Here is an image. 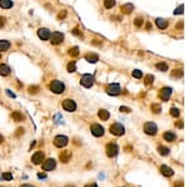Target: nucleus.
<instances>
[{
  "label": "nucleus",
  "instance_id": "f257e3e1",
  "mask_svg": "<svg viewBox=\"0 0 188 187\" xmlns=\"http://www.w3.org/2000/svg\"><path fill=\"white\" fill-rule=\"evenodd\" d=\"M49 89L52 90L53 93H55V94H62V93H64V90H65V85H64V83H62L60 81L55 79V81L50 82Z\"/></svg>",
  "mask_w": 188,
  "mask_h": 187
},
{
  "label": "nucleus",
  "instance_id": "f03ea898",
  "mask_svg": "<svg viewBox=\"0 0 188 187\" xmlns=\"http://www.w3.org/2000/svg\"><path fill=\"white\" fill-rule=\"evenodd\" d=\"M80 84L83 87H85V88H90L94 84V77L92 74H84L80 78Z\"/></svg>",
  "mask_w": 188,
  "mask_h": 187
},
{
  "label": "nucleus",
  "instance_id": "7ed1b4c3",
  "mask_svg": "<svg viewBox=\"0 0 188 187\" xmlns=\"http://www.w3.org/2000/svg\"><path fill=\"white\" fill-rule=\"evenodd\" d=\"M106 152H107V156L110 157V158H112V157H115L117 155H118V152H119L118 144H117V143H109V144H107Z\"/></svg>",
  "mask_w": 188,
  "mask_h": 187
},
{
  "label": "nucleus",
  "instance_id": "20e7f679",
  "mask_svg": "<svg viewBox=\"0 0 188 187\" xmlns=\"http://www.w3.org/2000/svg\"><path fill=\"white\" fill-rule=\"evenodd\" d=\"M62 107H63V109L66 112H75V109H77V103H75L73 99H64L62 103Z\"/></svg>",
  "mask_w": 188,
  "mask_h": 187
},
{
  "label": "nucleus",
  "instance_id": "39448f33",
  "mask_svg": "<svg viewBox=\"0 0 188 187\" xmlns=\"http://www.w3.org/2000/svg\"><path fill=\"white\" fill-rule=\"evenodd\" d=\"M50 43H52L53 45H58L60 44L63 40H64V34L60 32H54L53 34H50Z\"/></svg>",
  "mask_w": 188,
  "mask_h": 187
},
{
  "label": "nucleus",
  "instance_id": "423d86ee",
  "mask_svg": "<svg viewBox=\"0 0 188 187\" xmlns=\"http://www.w3.org/2000/svg\"><path fill=\"white\" fill-rule=\"evenodd\" d=\"M124 127L122 126L120 123H114L110 126V133L114 134V136H123L124 134Z\"/></svg>",
  "mask_w": 188,
  "mask_h": 187
},
{
  "label": "nucleus",
  "instance_id": "0eeeda50",
  "mask_svg": "<svg viewBox=\"0 0 188 187\" xmlns=\"http://www.w3.org/2000/svg\"><path fill=\"white\" fill-rule=\"evenodd\" d=\"M54 144H55V147L58 148H63V147H65L66 144H68V137L66 136H57L55 138H54Z\"/></svg>",
  "mask_w": 188,
  "mask_h": 187
},
{
  "label": "nucleus",
  "instance_id": "6e6552de",
  "mask_svg": "<svg viewBox=\"0 0 188 187\" xmlns=\"http://www.w3.org/2000/svg\"><path fill=\"white\" fill-rule=\"evenodd\" d=\"M120 85L118 84V83H112V84H109L107 87V93L109 95H118L120 94Z\"/></svg>",
  "mask_w": 188,
  "mask_h": 187
},
{
  "label": "nucleus",
  "instance_id": "1a4fd4ad",
  "mask_svg": "<svg viewBox=\"0 0 188 187\" xmlns=\"http://www.w3.org/2000/svg\"><path fill=\"white\" fill-rule=\"evenodd\" d=\"M90 131H92V134H93L94 137H102L104 134V128L100 126V124H98V123L92 124Z\"/></svg>",
  "mask_w": 188,
  "mask_h": 187
},
{
  "label": "nucleus",
  "instance_id": "9d476101",
  "mask_svg": "<svg viewBox=\"0 0 188 187\" xmlns=\"http://www.w3.org/2000/svg\"><path fill=\"white\" fill-rule=\"evenodd\" d=\"M144 132L149 136H154L157 133V124L153 122H147L144 124Z\"/></svg>",
  "mask_w": 188,
  "mask_h": 187
},
{
  "label": "nucleus",
  "instance_id": "9b49d317",
  "mask_svg": "<svg viewBox=\"0 0 188 187\" xmlns=\"http://www.w3.org/2000/svg\"><path fill=\"white\" fill-rule=\"evenodd\" d=\"M55 167H57V162H55V160H54V158L45 160L44 163H43V169H44V171H53Z\"/></svg>",
  "mask_w": 188,
  "mask_h": 187
},
{
  "label": "nucleus",
  "instance_id": "f8f14e48",
  "mask_svg": "<svg viewBox=\"0 0 188 187\" xmlns=\"http://www.w3.org/2000/svg\"><path fill=\"white\" fill-rule=\"evenodd\" d=\"M44 158H45L44 152L38 151V152H35L34 155H33V157H31V161H33V163H34V165H40V163H43Z\"/></svg>",
  "mask_w": 188,
  "mask_h": 187
},
{
  "label": "nucleus",
  "instance_id": "ddd939ff",
  "mask_svg": "<svg viewBox=\"0 0 188 187\" xmlns=\"http://www.w3.org/2000/svg\"><path fill=\"white\" fill-rule=\"evenodd\" d=\"M171 94H172V89L169 88V87H166V88H162L161 92H159V98L162 101L167 102L168 99L171 98Z\"/></svg>",
  "mask_w": 188,
  "mask_h": 187
},
{
  "label": "nucleus",
  "instance_id": "4468645a",
  "mask_svg": "<svg viewBox=\"0 0 188 187\" xmlns=\"http://www.w3.org/2000/svg\"><path fill=\"white\" fill-rule=\"evenodd\" d=\"M38 36H39L41 40H48L50 38V32L47 28H40L39 30H38Z\"/></svg>",
  "mask_w": 188,
  "mask_h": 187
},
{
  "label": "nucleus",
  "instance_id": "2eb2a0df",
  "mask_svg": "<svg viewBox=\"0 0 188 187\" xmlns=\"http://www.w3.org/2000/svg\"><path fill=\"white\" fill-rule=\"evenodd\" d=\"M70 158H72V152L70 151H63L60 155H59V160L63 162V163H68V162L70 161Z\"/></svg>",
  "mask_w": 188,
  "mask_h": 187
},
{
  "label": "nucleus",
  "instance_id": "dca6fc26",
  "mask_svg": "<svg viewBox=\"0 0 188 187\" xmlns=\"http://www.w3.org/2000/svg\"><path fill=\"white\" fill-rule=\"evenodd\" d=\"M156 25L158 29H161V30H163V29H166L167 27H168V22H167L166 19H162V18H157L156 19Z\"/></svg>",
  "mask_w": 188,
  "mask_h": 187
},
{
  "label": "nucleus",
  "instance_id": "f3484780",
  "mask_svg": "<svg viewBox=\"0 0 188 187\" xmlns=\"http://www.w3.org/2000/svg\"><path fill=\"white\" fill-rule=\"evenodd\" d=\"M161 172H162L163 176H166V177H171V176H173V173H174L173 169L171 167H168V166H162Z\"/></svg>",
  "mask_w": 188,
  "mask_h": 187
},
{
  "label": "nucleus",
  "instance_id": "a211bd4d",
  "mask_svg": "<svg viewBox=\"0 0 188 187\" xmlns=\"http://www.w3.org/2000/svg\"><path fill=\"white\" fill-rule=\"evenodd\" d=\"M9 74H10V68L8 67L6 64L1 63V64H0V76L6 77V76H9Z\"/></svg>",
  "mask_w": 188,
  "mask_h": 187
},
{
  "label": "nucleus",
  "instance_id": "6ab92c4d",
  "mask_svg": "<svg viewBox=\"0 0 188 187\" xmlns=\"http://www.w3.org/2000/svg\"><path fill=\"white\" fill-rule=\"evenodd\" d=\"M11 118H13V120H15V122H23V120H24V116H23V113L15 111V112H13V113H11Z\"/></svg>",
  "mask_w": 188,
  "mask_h": 187
},
{
  "label": "nucleus",
  "instance_id": "aec40b11",
  "mask_svg": "<svg viewBox=\"0 0 188 187\" xmlns=\"http://www.w3.org/2000/svg\"><path fill=\"white\" fill-rule=\"evenodd\" d=\"M85 60H88L89 63H97V62L99 60V57L97 55V54H93V53H89L85 55Z\"/></svg>",
  "mask_w": 188,
  "mask_h": 187
},
{
  "label": "nucleus",
  "instance_id": "412c9836",
  "mask_svg": "<svg viewBox=\"0 0 188 187\" xmlns=\"http://www.w3.org/2000/svg\"><path fill=\"white\" fill-rule=\"evenodd\" d=\"M163 138H164V141H167V142H173V141H175V134L173 133V132H166L164 134H163Z\"/></svg>",
  "mask_w": 188,
  "mask_h": 187
},
{
  "label": "nucleus",
  "instance_id": "4be33fe9",
  "mask_svg": "<svg viewBox=\"0 0 188 187\" xmlns=\"http://www.w3.org/2000/svg\"><path fill=\"white\" fill-rule=\"evenodd\" d=\"M122 11H123V14H129V13H132V10L134 9V6H133V4L131 3H128V4H124V5H122Z\"/></svg>",
  "mask_w": 188,
  "mask_h": 187
},
{
  "label": "nucleus",
  "instance_id": "5701e85b",
  "mask_svg": "<svg viewBox=\"0 0 188 187\" xmlns=\"http://www.w3.org/2000/svg\"><path fill=\"white\" fill-rule=\"evenodd\" d=\"M10 49V43L8 40H0V53L6 52Z\"/></svg>",
  "mask_w": 188,
  "mask_h": 187
},
{
  "label": "nucleus",
  "instance_id": "b1692460",
  "mask_svg": "<svg viewBox=\"0 0 188 187\" xmlns=\"http://www.w3.org/2000/svg\"><path fill=\"white\" fill-rule=\"evenodd\" d=\"M98 116H99V118L102 119V120H107V119H109V117H110L109 112L106 111V109H100L98 112Z\"/></svg>",
  "mask_w": 188,
  "mask_h": 187
},
{
  "label": "nucleus",
  "instance_id": "393cba45",
  "mask_svg": "<svg viewBox=\"0 0 188 187\" xmlns=\"http://www.w3.org/2000/svg\"><path fill=\"white\" fill-rule=\"evenodd\" d=\"M0 8L10 9V8H13V1L11 0H0Z\"/></svg>",
  "mask_w": 188,
  "mask_h": 187
},
{
  "label": "nucleus",
  "instance_id": "a878e982",
  "mask_svg": "<svg viewBox=\"0 0 188 187\" xmlns=\"http://www.w3.org/2000/svg\"><path fill=\"white\" fill-rule=\"evenodd\" d=\"M115 6V0H104V8L106 9H112Z\"/></svg>",
  "mask_w": 188,
  "mask_h": 187
},
{
  "label": "nucleus",
  "instance_id": "bb28decb",
  "mask_svg": "<svg viewBox=\"0 0 188 187\" xmlns=\"http://www.w3.org/2000/svg\"><path fill=\"white\" fill-rule=\"evenodd\" d=\"M158 152H159V155H162V156H168L169 155V148L161 146V147H158Z\"/></svg>",
  "mask_w": 188,
  "mask_h": 187
},
{
  "label": "nucleus",
  "instance_id": "cd10ccee",
  "mask_svg": "<svg viewBox=\"0 0 188 187\" xmlns=\"http://www.w3.org/2000/svg\"><path fill=\"white\" fill-rule=\"evenodd\" d=\"M156 68L158 70H161V72H166V70H168V65H167L166 63H157Z\"/></svg>",
  "mask_w": 188,
  "mask_h": 187
},
{
  "label": "nucleus",
  "instance_id": "c85d7f7f",
  "mask_svg": "<svg viewBox=\"0 0 188 187\" xmlns=\"http://www.w3.org/2000/svg\"><path fill=\"white\" fill-rule=\"evenodd\" d=\"M66 69H68L69 73H74L75 70H77V64H75V62H70V63L68 64V67H66Z\"/></svg>",
  "mask_w": 188,
  "mask_h": 187
},
{
  "label": "nucleus",
  "instance_id": "c756f323",
  "mask_svg": "<svg viewBox=\"0 0 188 187\" xmlns=\"http://www.w3.org/2000/svg\"><path fill=\"white\" fill-rule=\"evenodd\" d=\"M69 55L72 57H78L79 55V48L78 47H73L69 49Z\"/></svg>",
  "mask_w": 188,
  "mask_h": 187
},
{
  "label": "nucleus",
  "instance_id": "7c9ffc66",
  "mask_svg": "<svg viewBox=\"0 0 188 187\" xmlns=\"http://www.w3.org/2000/svg\"><path fill=\"white\" fill-rule=\"evenodd\" d=\"M172 77L173 78H181L183 77V70L182 69H175L172 72Z\"/></svg>",
  "mask_w": 188,
  "mask_h": 187
},
{
  "label": "nucleus",
  "instance_id": "2f4dec72",
  "mask_svg": "<svg viewBox=\"0 0 188 187\" xmlns=\"http://www.w3.org/2000/svg\"><path fill=\"white\" fill-rule=\"evenodd\" d=\"M28 90H29V93H30V94H36L40 90V88L38 85H30L28 88Z\"/></svg>",
  "mask_w": 188,
  "mask_h": 187
},
{
  "label": "nucleus",
  "instance_id": "473e14b6",
  "mask_svg": "<svg viewBox=\"0 0 188 187\" xmlns=\"http://www.w3.org/2000/svg\"><path fill=\"white\" fill-rule=\"evenodd\" d=\"M153 81H154V77L152 76V74H148V76H145V78H144V83H145L147 85L152 84Z\"/></svg>",
  "mask_w": 188,
  "mask_h": 187
},
{
  "label": "nucleus",
  "instance_id": "72a5a7b5",
  "mask_svg": "<svg viewBox=\"0 0 188 187\" xmlns=\"http://www.w3.org/2000/svg\"><path fill=\"white\" fill-rule=\"evenodd\" d=\"M132 76H133V78H137V79H140V78L143 77V73H142L140 70L136 69V70H133V72H132Z\"/></svg>",
  "mask_w": 188,
  "mask_h": 187
},
{
  "label": "nucleus",
  "instance_id": "f704fd0d",
  "mask_svg": "<svg viewBox=\"0 0 188 187\" xmlns=\"http://www.w3.org/2000/svg\"><path fill=\"white\" fill-rule=\"evenodd\" d=\"M171 116H172V117H174V118H177V117H179V114H181V112H179V109L178 108H172V109H171Z\"/></svg>",
  "mask_w": 188,
  "mask_h": 187
},
{
  "label": "nucleus",
  "instance_id": "c9c22d12",
  "mask_svg": "<svg viewBox=\"0 0 188 187\" xmlns=\"http://www.w3.org/2000/svg\"><path fill=\"white\" fill-rule=\"evenodd\" d=\"M1 177H3V180H5V181H11L13 180V174L10 172H4Z\"/></svg>",
  "mask_w": 188,
  "mask_h": 187
},
{
  "label": "nucleus",
  "instance_id": "e433bc0d",
  "mask_svg": "<svg viewBox=\"0 0 188 187\" xmlns=\"http://www.w3.org/2000/svg\"><path fill=\"white\" fill-rule=\"evenodd\" d=\"M183 10H185V6H183V5H179L177 9L173 11V14H174V15H181V14H183Z\"/></svg>",
  "mask_w": 188,
  "mask_h": 187
},
{
  "label": "nucleus",
  "instance_id": "4c0bfd02",
  "mask_svg": "<svg viewBox=\"0 0 188 187\" xmlns=\"http://www.w3.org/2000/svg\"><path fill=\"white\" fill-rule=\"evenodd\" d=\"M143 23H144V20L142 18H136V20H134V25L137 28H140L142 25H143Z\"/></svg>",
  "mask_w": 188,
  "mask_h": 187
},
{
  "label": "nucleus",
  "instance_id": "58836bf2",
  "mask_svg": "<svg viewBox=\"0 0 188 187\" xmlns=\"http://www.w3.org/2000/svg\"><path fill=\"white\" fill-rule=\"evenodd\" d=\"M152 111L154 113H159L161 112V106L159 104H152Z\"/></svg>",
  "mask_w": 188,
  "mask_h": 187
},
{
  "label": "nucleus",
  "instance_id": "ea45409f",
  "mask_svg": "<svg viewBox=\"0 0 188 187\" xmlns=\"http://www.w3.org/2000/svg\"><path fill=\"white\" fill-rule=\"evenodd\" d=\"M66 16V10H62L59 14H58V20H62V19H64Z\"/></svg>",
  "mask_w": 188,
  "mask_h": 187
},
{
  "label": "nucleus",
  "instance_id": "a19ab883",
  "mask_svg": "<svg viewBox=\"0 0 188 187\" xmlns=\"http://www.w3.org/2000/svg\"><path fill=\"white\" fill-rule=\"evenodd\" d=\"M23 133H24V128H18V130H16V132H15V136L19 137V136H22Z\"/></svg>",
  "mask_w": 188,
  "mask_h": 187
},
{
  "label": "nucleus",
  "instance_id": "79ce46f5",
  "mask_svg": "<svg viewBox=\"0 0 188 187\" xmlns=\"http://www.w3.org/2000/svg\"><path fill=\"white\" fill-rule=\"evenodd\" d=\"M5 23H6V19L4 18V16H0V28H3L5 25Z\"/></svg>",
  "mask_w": 188,
  "mask_h": 187
},
{
  "label": "nucleus",
  "instance_id": "37998d69",
  "mask_svg": "<svg viewBox=\"0 0 188 187\" xmlns=\"http://www.w3.org/2000/svg\"><path fill=\"white\" fill-rule=\"evenodd\" d=\"M119 111H120V112H124V113H129V112H131V109H129L128 107H120Z\"/></svg>",
  "mask_w": 188,
  "mask_h": 187
},
{
  "label": "nucleus",
  "instance_id": "c03bdc74",
  "mask_svg": "<svg viewBox=\"0 0 188 187\" xmlns=\"http://www.w3.org/2000/svg\"><path fill=\"white\" fill-rule=\"evenodd\" d=\"M72 34H74V35H80V32H79L78 28H74V29H72Z\"/></svg>",
  "mask_w": 188,
  "mask_h": 187
},
{
  "label": "nucleus",
  "instance_id": "a18cd8bd",
  "mask_svg": "<svg viewBox=\"0 0 188 187\" xmlns=\"http://www.w3.org/2000/svg\"><path fill=\"white\" fill-rule=\"evenodd\" d=\"M38 177L39 178H47V174L45 173H38Z\"/></svg>",
  "mask_w": 188,
  "mask_h": 187
},
{
  "label": "nucleus",
  "instance_id": "49530a36",
  "mask_svg": "<svg viewBox=\"0 0 188 187\" xmlns=\"http://www.w3.org/2000/svg\"><path fill=\"white\" fill-rule=\"evenodd\" d=\"M85 187H98V186H97V183H88V185H85Z\"/></svg>",
  "mask_w": 188,
  "mask_h": 187
},
{
  "label": "nucleus",
  "instance_id": "de8ad7c7",
  "mask_svg": "<svg viewBox=\"0 0 188 187\" xmlns=\"http://www.w3.org/2000/svg\"><path fill=\"white\" fill-rule=\"evenodd\" d=\"M20 187H34L33 185H29V183H25V185H22Z\"/></svg>",
  "mask_w": 188,
  "mask_h": 187
},
{
  "label": "nucleus",
  "instance_id": "09e8293b",
  "mask_svg": "<svg viewBox=\"0 0 188 187\" xmlns=\"http://www.w3.org/2000/svg\"><path fill=\"white\" fill-rule=\"evenodd\" d=\"M177 127H178V128H183V123H182V122H178V123H177Z\"/></svg>",
  "mask_w": 188,
  "mask_h": 187
},
{
  "label": "nucleus",
  "instance_id": "8fccbe9b",
  "mask_svg": "<svg viewBox=\"0 0 188 187\" xmlns=\"http://www.w3.org/2000/svg\"><path fill=\"white\" fill-rule=\"evenodd\" d=\"M3 142H4V137L0 134V143H3Z\"/></svg>",
  "mask_w": 188,
  "mask_h": 187
},
{
  "label": "nucleus",
  "instance_id": "3c124183",
  "mask_svg": "<svg viewBox=\"0 0 188 187\" xmlns=\"http://www.w3.org/2000/svg\"><path fill=\"white\" fill-rule=\"evenodd\" d=\"M65 187H75V186H73V185H69V186H65Z\"/></svg>",
  "mask_w": 188,
  "mask_h": 187
},
{
  "label": "nucleus",
  "instance_id": "603ef678",
  "mask_svg": "<svg viewBox=\"0 0 188 187\" xmlns=\"http://www.w3.org/2000/svg\"><path fill=\"white\" fill-rule=\"evenodd\" d=\"M0 60H1V54H0Z\"/></svg>",
  "mask_w": 188,
  "mask_h": 187
}]
</instances>
